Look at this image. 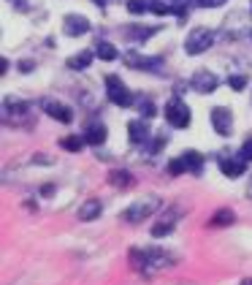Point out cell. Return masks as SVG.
<instances>
[{"mask_svg":"<svg viewBox=\"0 0 252 285\" xmlns=\"http://www.w3.org/2000/svg\"><path fill=\"white\" fill-rule=\"evenodd\" d=\"M173 225H177V215H168V217H163V220L160 223H154L152 225V236H154V239H158V236H166L168 231H173Z\"/></svg>","mask_w":252,"mask_h":285,"instance_id":"e0dca14e","label":"cell"},{"mask_svg":"<svg viewBox=\"0 0 252 285\" xmlns=\"http://www.w3.org/2000/svg\"><path fill=\"white\" fill-rule=\"evenodd\" d=\"M90 63H92V52H79V54H73V57H68L65 60V68H71V71H84V68H90Z\"/></svg>","mask_w":252,"mask_h":285,"instance_id":"2e32d148","label":"cell"},{"mask_svg":"<svg viewBox=\"0 0 252 285\" xmlns=\"http://www.w3.org/2000/svg\"><path fill=\"white\" fill-rule=\"evenodd\" d=\"M95 3H98V6H101V8H103V6H106V3H109V0H95Z\"/></svg>","mask_w":252,"mask_h":285,"instance_id":"e575fe53","label":"cell"},{"mask_svg":"<svg viewBox=\"0 0 252 285\" xmlns=\"http://www.w3.org/2000/svg\"><path fill=\"white\" fill-rule=\"evenodd\" d=\"M228 84H230V90H244L247 87V76L244 73H234V76H228Z\"/></svg>","mask_w":252,"mask_h":285,"instance_id":"484cf974","label":"cell"},{"mask_svg":"<svg viewBox=\"0 0 252 285\" xmlns=\"http://www.w3.org/2000/svg\"><path fill=\"white\" fill-rule=\"evenodd\" d=\"M236 220V215H234V209H217L215 215H211V220H209V225H230Z\"/></svg>","mask_w":252,"mask_h":285,"instance_id":"d6986e66","label":"cell"},{"mask_svg":"<svg viewBox=\"0 0 252 285\" xmlns=\"http://www.w3.org/2000/svg\"><path fill=\"white\" fill-rule=\"evenodd\" d=\"M215 30H209V27H196L190 35H187V41H185V49L187 54H203L209 49V46H215Z\"/></svg>","mask_w":252,"mask_h":285,"instance_id":"5b68a950","label":"cell"},{"mask_svg":"<svg viewBox=\"0 0 252 285\" xmlns=\"http://www.w3.org/2000/svg\"><path fill=\"white\" fill-rule=\"evenodd\" d=\"M63 147H65V149H71V152H79V149H82V139H79V136L63 139Z\"/></svg>","mask_w":252,"mask_h":285,"instance_id":"83f0119b","label":"cell"},{"mask_svg":"<svg viewBox=\"0 0 252 285\" xmlns=\"http://www.w3.org/2000/svg\"><path fill=\"white\" fill-rule=\"evenodd\" d=\"M106 95H109V101L111 103H117V106H130V103L135 101L133 95H130V90L125 87V82L120 79L117 73H109L106 76Z\"/></svg>","mask_w":252,"mask_h":285,"instance_id":"277c9868","label":"cell"},{"mask_svg":"<svg viewBox=\"0 0 252 285\" xmlns=\"http://www.w3.org/2000/svg\"><path fill=\"white\" fill-rule=\"evenodd\" d=\"M149 11L160 14V16H166V14L173 11V6H166V3H160V0H149Z\"/></svg>","mask_w":252,"mask_h":285,"instance_id":"4316f807","label":"cell"},{"mask_svg":"<svg viewBox=\"0 0 252 285\" xmlns=\"http://www.w3.org/2000/svg\"><path fill=\"white\" fill-rule=\"evenodd\" d=\"M154 30H158V27H130V30H128V38H133V41H144V38H147V35H152Z\"/></svg>","mask_w":252,"mask_h":285,"instance_id":"603a6c76","label":"cell"},{"mask_svg":"<svg viewBox=\"0 0 252 285\" xmlns=\"http://www.w3.org/2000/svg\"><path fill=\"white\" fill-rule=\"evenodd\" d=\"M6 71H8V60L3 57V60H0V73H6Z\"/></svg>","mask_w":252,"mask_h":285,"instance_id":"1f68e13d","label":"cell"},{"mask_svg":"<svg viewBox=\"0 0 252 285\" xmlns=\"http://www.w3.org/2000/svg\"><path fill=\"white\" fill-rule=\"evenodd\" d=\"M220 168H222V174H225V177L236 179V177L244 174L247 160H244V158H239V155H234V158H220Z\"/></svg>","mask_w":252,"mask_h":285,"instance_id":"8fae6325","label":"cell"},{"mask_svg":"<svg viewBox=\"0 0 252 285\" xmlns=\"http://www.w3.org/2000/svg\"><path fill=\"white\" fill-rule=\"evenodd\" d=\"M241 285H252V277H247V280H241Z\"/></svg>","mask_w":252,"mask_h":285,"instance_id":"d590c367","label":"cell"},{"mask_svg":"<svg viewBox=\"0 0 252 285\" xmlns=\"http://www.w3.org/2000/svg\"><path fill=\"white\" fill-rule=\"evenodd\" d=\"M44 111L49 114L52 120H57V122H65V125L73 120L71 109H68V106H63V103H57V101H44Z\"/></svg>","mask_w":252,"mask_h":285,"instance_id":"7c38bea8","label":"cell"},{"mask_svg":"<svg viewBox=\"0 0 252 285\" xmlns=\"http://www.w3.org/2000/svg\"><path fill=\"white\" fill-rule=\"evenodd\" d=\"M109 182L117 185V187H130V185H133V177L128 174V171H111V174H109Z\"/></svg>","mask_w":252,"mask_h":285,"instance_id":"44dd1931","label":"cell"},{"mask_svg":"<svg viewBox=\"0 0 252 285\" xmlns=\"http://www.w3.org/2000/svg\"><path fill=\"white\" fill-rule=\"evenodd\" d=\"M196 6H203V8H215V6H222L225 0H192Z\"/></svg>","mask_w":252,"mask_h":285,"instance_id":"f546056e","label":"cell"},{"mask_svg":"<svg viewBox=\"0 0 252 285\" xmlns=\"http://www.w3.org/2000/svg\"><path fill=\"white\" fill-rule=\"evenodd\" d=\"M160 206H163V201L158 196H144V198H139V201H133L128 209H122L120 217L125 223H141V220H147V217H152Z\"/></svg>","mask_w":252,"mask_h":285,"instance_id":"3957f363","label":"cell"},{"mask_svg":"<svg viewBox=\"0 0 252 285\" xmlns=\"http://www.w3.org/2000/svg\"><path fill=\"white\" fill-rule=\"evenodd\" d=\"M130 261L144 274H158L160 269H168L173 263V255L166 253L163 247L152 244V247H144V250H130Z\"/></svg>","mask_w":252,"mask_h":285,"instance_id":"6da1fadb","label":"cell"},{"mask_svg":"<svg viewBox=\"0 0 252 285\" xmlns=\"http://www.w3.org/2000/svg\"><path fill=\"white\" fill-rule=\"evenodd\" d=\"M128 136H130L133 144H144V141L149 139V130H147V125H144V120L128 122Z\"/></svg>","mask_w":252,"mask_h":285,"instance_id":"9a60e30c","label":"cell"},{"mask_svg":"<svg viewBox=\"0 0 252 285\" xmlns=\"http://www.w3.org/2000/svg\"><path fill=\"white\" fill-rule=\"evenodd\" d=\"M241 158H244V160H252V139H247L244 144H241Z\"/></svg>","mask_w":252,"mask_h":285,"instance_id":"f1b7e54d","label":"cell"},{"mask_svg":"<svg viewBox=\"0 0 252 285\" xmlns=\"http://www.w3.org/2000/svg\"><path fill=\"white\" fill-rule=\"evenodd\" d=\"M128 11H130V14L149 11V0H128Z\"/></svg>","mask_w":252,"mask_h":285,"instance_id":"cb8c5ba5","label":"cell"},{"mask_svg":"<svg viewBox=\"0 0 252 285\" xmlns=\"http://www.w3.org/2000/svg\"><path fill=\"white\" fill-rule=\"evenodd\" d=\"M217 84H220L217 73H211V71H206V68L192 73V90H196V92H201V95L215 92V90H217Z\"/></svg>","mask_w":252,"mask_h":285,"instance_id":"9c48e42d","label":"cell"},{"mask_svg":"<svg viewBox=\"0 0 252 285\" xmlns=\"http://www.w3.org/2000/svg\"><path fill=\"white\" fill-rule=\"evenodd\" d=\"M135 103H139V111H141L144 120H149V117H154V114H158V109H154V103H152L149 98H139Z\"/></svg>","mask_w":252,"mask_h":285,"instance_id":"7402d4cb","label":"cell"},{"mask_svg":"<svg viewBox=\"0 0 252 285\" xmlns=\"http://www.w3.org/2000/svg\"><path fill=\"white\" fill-rule=\"evenodd\" d=\"M35 68V63L33 60H25V63H19V71H22V73H30Z\"/></svg>","mask_w":252,"mask_h":285,"instance_id":"4dcf8cb0","label":"cell"},{"mask_svg":"<svg viewBox=\"0 0 252 285\" xmlns=\"http://www.w3.org/2000/svg\"><path fill=\"white\" fill-rule=\"evenodd\" d=\"M182 158H185V163H187V171H196V174H198V171L203 168V155H201V152H192V149H187Z\"/></svg>","mask_w":252,"mask_h":285,"instance_id":"ffe728a7","label":"cell"},{"mask_svg":"<svg viewBox=\"0 0 252 285\" xmlns=\"http://www.w3.org/2000/svg\"><path fill=\"white\" fill-rule=\"evenodd\" d=\"M125 63L130 68H139V71H160L163 60L160 57H147V54H139V52H128L125 54Z\"/></svg>","mask_w":252,"mask_h":285,"instance_id":"30bf717a","label":"cell"},{"mask_svg":"<svg viewBox=\"0 0 252 285\" xmlns=\"http://www.w3.org/2000/svg\"><path fill=\"white\" fill-rule=\"evenodd\" d=\"M182 171H187V163H185V158H177V160H171V163H168V174L171 177H177V174H182Z\"/></svg>","mask_w":252,"mask_h":285,"instance_id":"d4e9b609","label":"cell"},{"mask_svg":"<svg viewBox=\"0 0 252 285\" xmlns=\"http://www.w3.org/2000/svg\"><path fill=\"white\" fill-rule=\"evenodd\" d=\"M211 125L220 136H230V130H234V111L228 106H215L211 109Z\"/></svg>","mask_w":252,"mask_h":285,"instance_id":"52a82bcc","label":"cell"},{"mask_svg":"<svg viewBox=\"0 0 252 285\" xmlns=\"http://www.w3.org/2000/svg\"><path fill=\"white\" fill-rule=\"evenodd\" d=\"M90 27H92L90 19L82 16V14H65V19H63V30L71 38H79L84 33H90Z\"/></svg>","mask_w":252,"mask_h":285,"instance_id":"ba28073f","label":"cell"},{"mask_svg":"<svg viewBox=\"0 0 252 285\" xmlns=\"http://www.w3.org/2000/svg\"><path fill=\"white\" fill-rule=\"evenodd\" d=\"M166 120L171 122L173 128H187L190 125V109L182 98H171L166 106Z\"/></svg>","mask_w":252,"mask_h":285,"instance_id":"8992f818","label":"cell"},{"mask_svg":"<svg viewBox=\"0 0 252 285\" xmlns=\"http://www.w3.org/2000/svg\"><path fill=\"white\" fill-rule=\"evenodd\" d=\"M84 141H87V144L101 147L103 141H106V128L101 125V122H90V125L84 128Z\"/></svg>","mask_w":252,"mask_h":285,"instance_id":"5bb4252c","label":"cell"},{"mask_svg":"<svg viewBox=\"0 0 252 285\" xmlns=\"http://www.w3.org/2000/svg\"><path fill=\"white\" fill-rule=\"evenodd\" d=\"M187 3V0H173V6H185Z\"/></svg>","mask_w":252,"mask_h":285,"instance_id":"836d02e7","label":"cell"},{"mask_svg":"<svg viewBox=\"0 0 252 285\" xmlns=\"http://www.w3.org/2000/svg\"><path fill=\"white\" fill-rule=\"evenodd\" d=\"M95 54H98L101 60H106V63H111V60H117V57H120V52L114 49L109 41H98V44H95Z\"/></svg>","mask_w":252,"mask_h":285,"instance_id":"ac0fdd59","label":"cell"},{"mask_svg":"<svg viewBox=\"0 0 252 285\" xmlns=\"http://www.w3.org/2000/svg\"><path fill=\"white\" fill-rule=\"evenodd\" d=\"M0 117H3L6 125H14V128H22V125H30L33 117H30V106L22 101V98H14L8 95L0 106Z\"/></svg>","mask_w":252,"mask_h":285,"instance_id":"7a4b0ae2","label":"cell"},{"mask_svg":"<svg viewBox=\"0 0 252 285\" xmlns=\"http://www.w3.org/2000/svg\"><path fill=\"white\" fill-rule=\"evenodd\" d=\"M101 201H98V198H87V201L79 206V212H76V217H79V220L82 223H87V220H95V217H98L101 215Z\"/></svg>","mask_w":252,"mask_h":285,"instance_id":"4fadbf2b","label":"cell"},{"mask_svg":"<svg viewBox=\"0 0 252 285\" xmlns=\"http://www.w3.org/2000/svg\"><path fill=\"white\" fill-rule=\"evenodd\" d=\"M247 196L252 198V177H249V185H247Z\"/></svg>","mask_w":252,"mask_h":285,"instance_id":"d6a6232c","label":"cell"}]
</instances>
